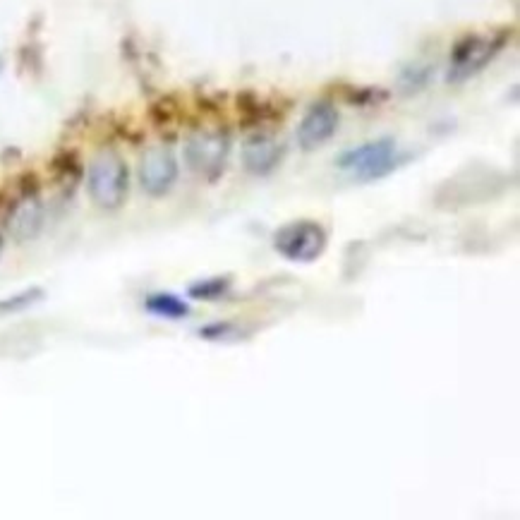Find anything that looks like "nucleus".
I'll use <instances>...</instances> for the list:
<instances>
[{"label": "nucleus", "instance_id": "obj_1", "mask_svg": "<svg viewBox=\"0 0 520 520\" xmlns=\"http://www.w3.org/2000/svg\"><path fill=\"white\" fill-rule=\"evenodd\" d=\"M87 190L96 207L106 211L123 207L130 192V171L123 156L116 154V151H101L89 163Z\"/></svg>", "mask_w": 520, "mask_h": 520}, {"label": "nucleus", "instance_id": "obj_2", "mask_svg": "<svg viewBox=\"0 0 520 520\" xmlns=\"http://www.w3.org/2000/svg\"><path fill=\"white\" fill-rule=\"evenodd\" d=\"M403 161V156L398 154L396 142L391 137L374 139V142H365L360 147L343 151L338 156L336 166L348 175H353L355 180L362 183H374V180H382L386 175L393 173L398 168V163Z\"/></svg>", "mask_w": 520, "mask_h": 520}, {"label": "nucleus", "instance_id": "obj_3", "mask_svg": "<svg viewBox=\"0 0 520 520\" xmlns=\"http://www.w3.org/2000/svg\"><path fill=\"white\" fill-rule=\"evenodd\" d=\"M509 39L511 32H506V29L492 34H468L463 39H458V44L451 51L449 82L461 84L470 80V77H475L477 72L485 70L504 51Z\"/></svg>", "mask_w": 520, "mask_h": 520}, {"label": "nucleus", "instance_id": "obj_4", "mask_svg": "<svg viewBox=\"0 0 520 520\" xmlns=\"http://www.w3.org/2000/svg\"><path fill=\"white\" fill-rule=\"evenodd\" d=\"M326 245H329V235L322 223L312 219L283 223L274 233V250L295 264L317 262L326 252Z\"/></svg>", "mask_w": 520, "mask_h": 520}, {"label": "nucleus", "instance_id": "obj_5", "mask_svg": "<svg viewBox=\"0 0 520 520\" xmlns=\"http://www.w3.org/2000/svg\"><path fill=\"white\" fill-rule=\"evenodd\" d=\"M231 156V137L226 130H204L187 139L185 161L197 175L216 180Z\"/></svg>", "mask_w": 520, "mask_h": 520}, {"label": "nucleus", "instance_id": "obj_6", "mask_svg": "<svg viewBox=\"0 0 520 520\" xmlns=\"http://www.w3.org/2000/svg\"><path fill=\"white\" fill-rule=\"evenodd\" d=\"M178 180V159L168 147H151L139 161V185L151 197H163L171 192Z\"/></svg>", "mask_w": 520, "mask_h": 520}, {"label": "nucleus", "instance_id": "obj_7", "mask_svg": "<svg viewBox=\"0 0 520 520\" xmlns=\"http://www.w3.org/2000/svg\"><path fill=\"white\" fill-rule=\"evenodd\" d=\"M338 123H341V116H338L336 106L329 104V101H317L307 108V113L302 116L298 125V144L302 151H317L322 149L331 137L336 135Z\"/></svg>", "mask_w": 520, "mask_h": 520}, {"label": "nucleus", "instance_id": "obj_8", "mask_svg": "<svg viewBox=\"0 0 520 520\" xmlns=\"http://www.w3.org/2000/svg\"><path fill=\"white\" fill-rule=\"evenodd\" d=\"M283 159V144L271 135H252L243 144V166L252 175H269Z\"/></svg>", "mask_w": 520, "mask_h": 520}, {"label": "nucleus", "instance_id": "obj_9", "mask_svg": "<svg viewBox=\"0 0 520 520\" xmlns=\"http://www.w3.org/2000/svg\"><path fill=\"white\" fill-rule=\"evenodd\" d=\"M41 226H44V207L36 197H27L12 209L10 219H8V231L15 240H32L39 235Z\"/></svg>", "mask_w": 520, "mask_h": 520}, {"label": "nucleus", "instance_id": "obj_10", "mask_svg": "<svg viewBox=\"0 0 520 520\" xmlns=\"http://www.w3.org/2000/svg\"><path fill=\"white\" fill-rule=\"evenodd\" d=\"M144 310L154 317L161 319H171V322H178V319L190 317V305L175 293H151L144 300Z\"/></svg>", "mask_w": 520, "mask_h": 520}, {"label": "nucleus", "instance_id": "obj_11", "mask_svg": "<svg viewBox=\"0 0 520 520\" xmlns=\"http://www.w3.org/2000/svg\"><path fill=\"white\" fill-rule=\"evenodd\" d=\"M231 290H233L231 276H209V278H199V281L192 283V286L187 288V295H190L192 300L216 302L226 298Z\"/></svg>", "mask_w": 520, "mask_h": 520}, {"label": "nucleus", "instance_id": "obj_12", "mask_svg": "<svg viewBox=\"0 0 520 520\" xmlns=\"http://www.w3.org/2000/svg\"><path fill=\"white\" fill-rule=\"evenodd\" d=\"M197 334H199V338H204V341H211V343H238V341H243V338H247L245 331L233 322L207 324V326H202Z\"/></svg>", "mask_w": 520, "mask_h": 520}, {"label": "nucleus", "instance_id": "obj_13", "mask_svg": "<svg viewBox=\"0 0 520 520\" xmlns=\"http://www.w3.org/2000/svg\"><path fill=\"white\" fill-rule=\"evenodd\" d=\"M44 288H27L22 293L8 295V298H0V317H8V314H17L29 310L39 300H44Z\"/></svg>", "mask_w": 520, "mask_h": 520}, {"label": "nucleus", "instance_id": "obj_14", "mask_svg": "<svg viewBox=\"0 0 520 520\" xmlns=\"http://www.w3.org/2000/svg\"><path fill=\"white\" fill-rule=\"evenodd\" d=\"M386 99V92H379V89L372 87H346V101L355 106H370L379 104V101Z\"/></svg>", "mask_w": 520, "mask_h": 520}, {"label": "nucleus", "instance_id": "obj_15", "mask_svg": "<svg viewBox=\"0 0 520 520\" xmlns=\"http://www.w3.org/2000/svg\"><path fill=\"white\" fill-rule=\"evenodd\" d=\"M0 72H3V58H0Z\"/></svg>", "mask_w": 520, "mask_h": 520}, {"label": "nucleus", "instance_id": "obj_16", "mask_svg": "<svg viewBox=\"0 0 520 520\" xmlns=\"http://www.w3.org/2000/svg\"><path fill=\"white\" fill-rule=\"evenodd\" d=\"M0 250H3V243H0Z\"/></svg>", "mask_w": 520, "mask_h": 520}]
</instances>
